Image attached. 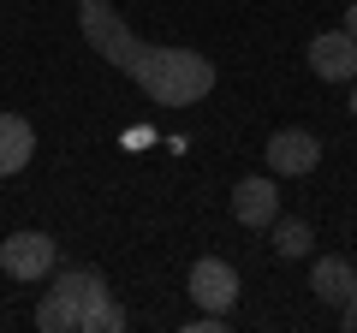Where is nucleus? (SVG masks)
<instances>
[{
    "mask_svg": "<svg viewBox=\"0 0 357 333\" xmlns=\"http://www.w3.org/2000/svg\"><path fill=\"white\" fill-rule=\"evenodd\" d=\"M77 24L84 42L102 54L114 72H126L155 107H191L215 90V65L191 48H155V42L131 36V24L107 6V0H77Z\"/></svg>",
    "mask_w": 357,
    "mask_h": 333,
    "instance_id": "f257e3e1",
    "label": "nucleus"
},
{
    "mask_svg": "<svg viewBox=\"0 0 357 333\" xmlns=\"http://www.w3.org/2000/svg\"><path fill=\"white\" fill-rule=\"evenodd\" d=\"M36 327L42 333H126L131 316L114 304V292L96 268H54L48 292L36 304Z\"/></svg>",
    "mask_w": 357,
    "mask_h": 333,
    "instance_id": "f03ea898",
    "label": "nucleus"
},
{
    "mask_svg": "<svg viewBox=\"0 0 357 333\" xmlns=\"http://www.w3.org/2000/svg\"><path fill=\"white\" fill-rule=\"evenodd\" d=\"M0 268L13 274V280H48L54 268H60V244L48 238V232H13V238L0 244Z\"/></svg>",
    "mask_w": 357,
    "mask_h": 333,
    "instance_id": "7ed1b4c3",
    "label": "nucleus"
},
{
    "mask_svg": "<svg viewBox=\"0 0 357 333\" xmlns=\"http://www.w3.org/2000/svg\"><path fill=\"white\" fill-rule=\"evenodd\" d=\"M268 166H274V179H304V173H316L321 166V137L316 131H298V125L274 131L268 137Z\"/></svg>",
    "mask_w": 357,
    "mask_h": 333,
    "instance_id": "20e7f679",
    "label": "nucleus"
},
{
    "mask_svg": "<svg viewBox=\"0 0 357 333\" xmlns=\"http://www.w3.org/2000/svg\"><path fill=\"white\" fill-rule=\"evenodd\" d=\"M310 72H316L321 84H351L357 77V36L351 30H321V36L310 42Z\"/></svg>",
    "mask_w": 357,
    "mask_h": 333,
    "instance_id": "39448f33",
    "label": "nucleus"
},
{
    "mask_svg": "<svg viewBox=\"0 0 357 333\" xmlns=\"http://www.w3.org/2000/svg\"><path fill=\"white\" fill-rule=\"evenodd\" d=\"M191 297L203 309H215V316H232V304H238V268L220 256H203L191 268Z\"/></svg>",
    "mask_w": 357,
    "mask_h": 333,
    "instance_id": "423d86ee",
    "label": "nucleus"
},
{
    "mask_svg": "<svg viewBox=\"0 0 357 333\" xmlns=\"http://www.w3.org/2000/svg\"><path fill=\"white\" fill-rule=\"evenodd\" d=\"M232 215H238V226H274V220H280V191H274V179H238L232 185Z\"/></svg>",
    "mask_w": 357,
    "mask_h": 333,
    "instance_id": "0eeeda50",
    "label": "nucleus"
},
{
    "mask_svg": "<svg viewBox=\"0 0 357 333\" xmlns=\"http://www.w3.org/2000/svg\"><path fill=\"white\" fill-rule=\"evenodd\" d=\"M30 155H36V131H30V119L0 114V179L24 173V166H30Z\"/></svg>",
    "mask_w": 357,
    "mask_h": 333,
    "instance_id": "6e6552de",
    "label": "nucleus"
},
{
    "mask_svg": "<svg viewBox=\"0 0 357 333\" xmlns=\"http://www.w3.org/2000/svg\"><path fill=\"white\" fill-rule=\"evenodd\" d=\"M351 286H357V274H351V262H345V256H321L316 268H310V292H316L328 309H340Z\"/></svg>",
    "mask_w": 357,
    "mask_h": 333,
    "instance_id": "1a4fd4ad",
    "label": "nucleus"
},
{
    "mask_svg": "<svg viewBox=\"0 0 357 333\" xmlns=\"http://www.w3.org/2000/svg\"><path fill=\"white\" fill-rule=\"evenodd\" d=\"M310 244H316V232H310V220H274V250H280L286 262L310 256Z\"/></svg>",
    "mask_w": 357,
    "mask_h": 333,
    "instance_id": "9d476101",
    "label": "nucleus"
},
{
    "mask_svg": "<svg viewBox=\"0 0 357 333\" xmlns=\"http://www.w3.org/2000/svg\"><path fill=\"white\" fill-rule=\"evenodd\" d=\"M340 327H345V333H357V286L345 292V304H340Z\"/></svg>",
    "mask_w": 357,
    "mask_h": 333,
    "instance_id": "9b49d317",
    "label": "nucleus"
},
{
    "mask_svg": "<svg viewBox=\"0 0 357 333\" xmlns=\"http://www.w3.org/2000/svg\"><path fill=\"white\" fill-rule=\"evenodd\" d=\"M340 30H351V36H357V0L345 6V24H340Z\"/></svg>",
    "mask_w": 357,
    "mask_h": 333,
    "instance_id": "f8f14e48",
    "label": "nucleus"
},
{
    "mask_svg": "<svg viewBox=\"0 0 357 333\" xmlns=\"http://www.w3.org/2000/svg\"><path fill=\"white\" fill-rule=\"evenodd\" d=\"M351 119H357V90H351Z\"/></svg>",
    "mask_w": 357,
    "mask_h": 333,
    "instance_id": "ddd939ff",
    "label": "nucleus"
}]
</instances>
